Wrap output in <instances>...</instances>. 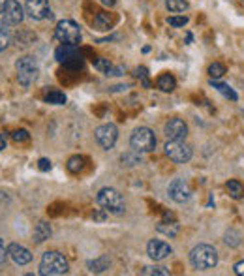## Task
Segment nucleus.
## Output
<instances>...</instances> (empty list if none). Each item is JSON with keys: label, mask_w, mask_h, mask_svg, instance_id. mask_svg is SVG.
<instances>
[{"label": "nucleus", "mask_w": 244, "mask_h": 276, "mask_svg": "<svg viewBox=\"0 0 244 276\" xmlns=\"http://www.w3.org/2000/svg\"><path fill=\"white\" fill-rule=\"evenodd\" d=\"M24 13H26L24 12V8L17 2V0H8L6 8H4L2 13H0V19L8 24V26H13V24L23 23Z\"/></svg>", "instance_id": "9b49d317"}, {"label": "nucleus", "mask_w": 244, "mask_h": 276, "mask_svg": "<svg viewBox=\"0 0 244 276\" xmlns=\"http://www.w3.org/2000/svg\"><path fill=\"white\" fill-rule=\"evenodd\" d=\"M98 205L109 212V214H115V216H122L124 211H126V203H124V197L119 190L115 188H102L96 195Z\"/></svg>", "instance_id": "f03ea898"}, {"label": "nucleus", "mask_w": 244, "mask_h": 276, "mask_svg": "<svg viewBox=\"0 0 244 276\" xmlns=\"http://www.w3.org/2000/svg\"><path fill=\"white\" fill-rule=\"evenodd\" d=\"M165 8L171 13H183L188 10V2L186 0H165Z\"/></svg>", "instance_id": "c756f323"}, {"label": "nucleus", "mask_w": 244, "mask_h": 276, "mask_svg": "<svg viewBox=\"0 0 244 276\" xmlns=\"http://www.w3.org/2000/svg\"><path fill=\"white\" fill-rule=\"evenodd\" d=\"M94 68L100 70L105 75H122L126 72L124 66H113V62H109V59H96L94 60Z\"/></svg>", "instance_id": "dca6fc26"}, {"label": "nucleus", "mask_w": 244, "mask_h": 276, "mask_svg": "<svg viewBox=\"0 0 244 276\" xmlns=\"http://www.w3.org/2000/svg\"><path fill=\"white\" fill-rule=\"evenodd\" d=\"M6 257H8V248L4 246V240L0 239V265L6 261Z\"/></svg>", "instance_id": "e433bc0d"}, {"label": "nucleus", "mask_w": 244, "mask_h": 276, "mask_svg": "<svg viewBox=\"0 0 244 276\" xmlns=\"http://www.w3.org/2000/svg\"><path fill=\"white\" fill-rule=\"evenodd\" d=\"M15 70H17V81L24 88L30 86L38 79V75H40V68H38L36 59L30 57V55H24L21 59H17Z\"/></svg>", "instance_id": "20e7f679"}, {"label": "nucleus", "mask_w": 244, "mask_h": 276, "mask_svg": "<svg viewBox=\"0 0 244 276\" xmlns=\"http://www.w3.org/2000/svg\"><path fill=\"white\" fill-rule=\"evenodd\" d=\"M38 40V36L34 34V32H28V30H21V32H17L15 34V45L17 47H30L34 42Z\"/></svg>", "instance_id": "5701e85b"}, {"label": "nucleus", "mask_w": 244, "mask_h": 276, "mask_svg": "<svg viewBox=\"0 0 244 276\" xmlns=\"http://www.w3.org/2000/svg\"><path fill=\"white\" fill-rule=\"evenodd\" d=\"M70 271V265H68V259L62 255L61 252H45L41 255V261H40V275L41 276H61V275H68Z\"/></svg>", "instance_id": "f257e3e1"}, {"label": "nucleus", "mask_w": 244, "mask_h": 276, "mask_svg": "<svg viewBox=\"0 0 244 276\" xmlns=\"http://www.w3.org/2000/svg\"><path fill=\"white\" fill-rule=\"evenodd\" d=\"M163 149H165V156L175 164H188L194 154L192 147H188L184 141H167Z\"/></svg>", "instance_id": "6e6552de"}, {"label": "nucleus", "mask_w": 244, "mask_h": 276, "mask_svg": "<svg viewBox=\"0 0 244 276\" xmlns=\"http://www.w3.org/2000/svg\"><path fill=\"white\" fill-rule=\"evenodd\" d=\"M135 77L141 81V85H143L145 88H150V81H148V70H146V68L139 66V68L135 70Z\"/></svg>", "instance_id": "473e14b6"}, {"label": "nucleus", "mask_w": 244, "mask_h": 276, "mask_svg": "<svg viewBox=\"0 0 244 276\" xmlns=\"http://www.w3.org/2000/svg\"><path fill=\"white\" fill-rule=\"evenodd\" d=\"M55 59L61 64H64L66 68H81L83 66V57L79 53V45H72V43H62L55 51Z\"/></svg>", "instance_id": "0eeeda50"}, {"label": "nucleus", "mask_w": 244, "mask_h": 276, "mask_svg": "<svg viewBox=\"0 0 244 276\" xmlns=\"http://www.w3.org/2000/svg\"><path fill=\"white\" fill-rule=\"evenodd\" d=\"M6 4H8V0H0V13H2V10L6 8Z\"/></svg>", "instance_id": "79ce46f5"}, {"label": "nucleus", "mask_w": 244, "mask_h": 276, "mask_svg": "<svg viewBox=\"0 0 244 276\" xmlns=\"http://www.w3.org/2000/svg\"><path fill=\"white\" fill-rule=\"evenodd\" d=\"M55 38L61 43H72V45H79L81 43V28L79 24L72 21V19H62L55 26Z\"/></svg>", "instance_id": "423d86ee"}, {"label": "nucleus", "mask_w": 244, "mask_h": 276, "mask_svg": "<svg viewBox=\"0 0 244 276\" xmlns=\"http://www.w3.org/2000/svg\"><path fill=\"white\" fill-rule=\"evenodd\" d=\"M113 24H115V17H113V13L109 12H98L96 17H94V28L100 30V32H107L113 28Z\"/></svg>", "instance_id": "a211bd4d"}, {"label": "nucleus", "mask_w": 244, "mask_h": 276, "mask_svg": "<svg viewBox=\"0 0 244 276\" xmlns=\"http://www.w3.org/2000/svg\"><path fill=\"white\" fill-rule=\"evenodd\" d=\"M225 75V66L222 64V62H212L210 66H208V77L210 79H220V77H224Z\"/></svg>", "instance_id": "7c9ffc66"}, {"label": "nucleus", "mask_w": 244, "mask_h": 276, "mask_svg": "<svg viewBox=\"0 0 244 276\" xmlns=\"http://www.w3.org/2000/svg\"><path fill=\"white\" fill-rule=\"evenodd\" d=\"M94 137H96L98 145L103 149V150H111L115 143H117V139H119V130H117V126L115 124H102V126H98L96 132H94Z\"/></svg>", "instance_id": "9d476101"}, {"label": "nucleus", "mask_w": 244, "mask_h": 276, "mask_svg": "<svg viewBox=\"0 0 244 276\" xmlns=\"http://www.w3.org/2000/svg\"><path fill=\"white\" fill-rule=\"evenodd\" d=\"M51 235H53L51 226H49L45 220H41V222H38L34 231H32V240H34L36 244H43L45 240L51 239Z\"/></svg>", "instance_id": "f3484780"}, {"label": "nucleus", "mask_w": 244, "mask_h": 276, "mask_svg": "<svg viewBox=\"0 0 244 276\" xmlns=\"http://www.w3.org/2000/svg\"><path fill=\"white\" fill-rule=\"evenodd\" d=\"M233 271H235V275L237 276H244V259L235 265V267H233Z\"/></svg>", "instance_id": "4c0bfd02"}, {"label": "nucleus", "mask_w": 244, "mask_h": 276, "mask_svg": "<svg viewBox=\"0 0 244 276\" xmlns=\"http://www.w3.org/2000/svg\"><path fill=\"white\" fill-rule=\"evenodd\" d=\"M210 85H212V86H214V88L218 90L220 94H224V96H225V98H229L231 102H237V100H239V96H237V92L233 90V88H231V86H229V85L218 83L216 79H210Z\"/></svg>", "instance_id": "393cba45"}, {"label": "nucleus", "mask_w": 244, "mask_h": 276, "mask_svg": "<svg viewBox=\"0 0 244 276\" xmlns=\"http://www.w3.org/2000/svg\"><path fill=\"white\" fill-rule=\"evenodd\" d=\"M102 211H103V209H102ZM102 211H96V212L92 214V218H94L96 222H103V220H105V214H103Z\"/></svg>", "instance_id": "58836bf2"}, {"label": "nucleus", "mask_w": 244, "mask_h": 276, "mask_svg": "<svg viewBox=\"0 0 244 276\" xmlns=\"http://www.w3.org/2000/svg\"><path fill=\"white\" fill-rule=\"evenodd\" d=\"M12 139L15 143H26V141H30V133L26 130H15V132H12Z\"/></svg>", "instance_id": "72a5a7b5"}, {"label": "nucleus", "mask_w": 244, "mask_h": 276, "mask_svg": "<svg viewBox=\"0 0 244 276\" xmlns=\"http://www.w3.org/2000/svg\"><path fill=\"white\" fill-rule=\"evenodd\" d=\"M12 43V34L8 30V24L0 19V53Z\"/></svg>", "instance_id": "c85d7f7f"}, {"label": "nucleus", "mask_w": 244, "mask_h": 276, "mask_svg": "<svg viewBox=\"0 0 244 276\" xmlns=\"http://www.w3.org/2000/svg\"><path fill=\"white\" fill-rule=\"evenodd\" d=\"M85 158L79 156V154H75V156H72L70 160H68V164H66V168H68V171L70 173H81L83 169H85Z\"/></svg>", "instance_id": "bb28decb"}, {"label": "nucleus", "mask_w": 244, "mask_h": 276, "mask_svg": "<svg viewBox=\"0 0 244 276\" xmlns=\"http://www.w3.org/2000/svg\"><path fill=\"white\" fill-rule=\"evenodd\" d=\"M43 100L47 104H53V106H64L66 104V94L61 92V90H57V88H51V90H45Z\"/></svg>", "instance_id": "b1692460"}, {"label": "nucleus", "mask_w": 244, "mask_h": 276, "mask_svg": "<svg viewBox=\"0 0 244 276\" xmlns=\"http://www.w3.org/2000/svg\"><path fill=\"white\" fill-rule=\"evenodd\" d=\"M224 242H225L227 246H231V248L241 246V233L235 231V229H229V231L225 233V237H224Z\"/></svg>", "instance_id": "2f4dec72"}, {"label": "nucleus", "mask_w": 244, "mask_h": 276, "mask_svg": "<svg viewBox=\"0 0 244 276\" xmlns=\"http://www.w3.org/2000/svg\"><path fill=\"white\" fill-rule=\"evenodd\" d=\"M146 254L152 261H163L165 257H169L173 254V248H171L167 242L158 239H152L148 244H146Z\"/></svg>", "instance_id": "4468645a"}, {"label": "nucleus", "mask_w": 244, "mask_h": 276, "mask_svg": "<svg viewBox=\"0 0 244 276\" xmlns=\"http://www.w3.org/2000/svg\"><path fill=\"white\" fill-rule=\"evenodd\" d=\"M167 141H184L188 135V124L183 119H169L163 126Z\"/></svg>", "instance_id": "f8f14e48"}, {"label": "nucleus", "mask_w": 244, "mask_h": 276, "mask_svg": "<svg viewBox=\"0 0 244 276\" xmlns=\"http://www.w3.org/2000/svg\"><path fill=\"white\" fill-rule=\"evenodd\" d=\"M100 2H102V4H103V6H107V8H115V6H117V2H119V0H100Z\"/></svg>", "instance_id": "ea45409f"}, {"label": "nucleus", "mask_w": 244, "mask_h": 276, "mask_svg": "<svg viewBox=\"0 0 244 276\" xmlns=\"http://www.w3.org/2000/svg\"><path fill=\"white\" fill-rule=\"evenodd\" d=\"M130 147H132L134 150H137V152H141V154L152 152V150L156 149V135H154V132H152L150 128L139 126V128H135L134 133L130 135Z\"/></svg>", "instance_id": "39448f33"}, {"label": "nucleus", "mask_w": 244, "mask_h": 276, "mask_svg": "<svg viewBox=\"0 0 244 276\" xmlns=\"http://www.w3.org/2000/svg\"><path fill=\"white\" fill-rule=\"evenodd\" d=\"M8 257H10L15 265L23 267V265H28L32 261V252H30L26 246H23V244L12 242V244L8 246Z\"/></svg>", "instance_id": "2eb2a0df"}, {"label": "nucleus", "mask_w": 244, "mask_h": 276, "mask_svg": "<svg viewBox=\"0 0 244 276\" xmlns=\"http://www.w3.org/2000/svg\"><path fill=\"white\" fill-rule=\"evenodd\" d=\"M167 193H169V197L175 203H186L192 197V190H190L188 182L184 179L173 180L169 184V188H167Z\"/></svg>", "instance_id": "ddd939ff"}, {"label": "nucleus", "mask_w": 244, "mask_h": 276, "mask_svg": "<svg viewBox=\"0 0 244 276\" xmlns=\"http://www.w3.org/2000/svg\"><path fill=\"white\" fill-rule=\"evenodd\" d=\"M225 188H227V192H229V195H231L233 199H243L244 197V186L239 180H229L225 184Z\"/></svg>", "instance_id": "cd10ccee"}, {"label": "nucleus", "mask_w": 244, "mask_h": 276, "mask_svg": "<svg viewBox=\"0 0 244 276\" xmlns=\"http://www.w3.org/2000/svg\"><path fill=\"white\" fill-rule=\"evenodd\" d=\"M121 164L124 168H135V166H139V164H143V158H141V152H137V150H128V152H124L121 156Z\"/></svg>", "instance_id": "aec40b11"}, {"label": "nucleus", "mask_w": 244, "mask_h": 276, "mask_svg": "<svg viewBox=\"0 0 244 276\" xmlns=\"http://www.w3.org/2000/svg\"><path fill=\"white\" fill-rule=\"evenodd\" d=\"M141 275L143 276H169L171 271L167 267H162V265H150V267H143Z\"/></svg>", "instance_id": "a878e982"}, {"label": "nucleus", "mask_w": 244, "mask_h": 276, "mask_svg": "<svg viewBox=\"0 0 244 276\" xmlns=\"http://www.w3.org/2000/svg\"><path fill=\"white\" fill-rule=\"evenodd\" d=\"M167 23L175 28H181V26H186L188 24V17H169Z\"/></svg>", "instance_id": "f704fd0d"}, {"label": "nucleus", "mask_w": 244, "mask_h": 276, "mask_svg": "<svg viewBox=\"0 0 244 276\" xmlns=\"http://www.w3.org/2000/svg\"><path fill=\"white\" fill-rule=\"evenodd\" d=\"M4 149H6V135L0 133V150H4Z\"/></svg>", "instance_id": "a19ab883"}, {"label": "nucleus", "mask_w": 244, "mask_h": 276, "mask_svg": "<svg viewBox=\"0 0 244 276\" xmlns=\"http://www.w3.org/2000/svg\"><path fill=\"white\" fill-rule=\"evenodd\" d=\"M109 267H111L109 255H100V257H96V259H90V261L86 263L88 273H94V275H100V273H105V271H109Z\"/></svg>", "instance_id": "6ab92c4d"}, {"label": "nucleus", "mask_w": 244, "mask_h": 276, "mask_svg": "<svg viewBox=\"0 0 244 276\" xmlns=\"http://www.w3.org/2000/svg\"><path fill=\"white\" fill-rule=\"evenodd\" d=\"M190 261L197 271H210L218 265V252L210 244H197L190 252Z\"/></svg>", "instance_id": "7ed1b4c3"}, {"label": "nucleus", "mask_w": 244, "mask_h": 276, "mask_svg": "<svg viewBox=\"0 0 244 276\" xmlns=\"http://www.w3.org/2000/svg\"><path fill=\"white\" fill-rule=\"evenodd\" d=\"M24 12L34 21L53 19V12L49 6V0H24Z\"/></svg>", "instance_id": "1a4fd4ad"}, {"label": "nucleus", "mask_w": 244, "mask_h": 276, "mask_svg": "<svg viewBox=\"0 0 244 276\" xmlns=\"http://www.w3.org/2000/svg\"><path fill=\"white\" fill-rule=\"evenodd\" d=\"M156 229H158V233H162V235H165V237L173 239V237H177V235H179L181 226L173 220V222H160L158 226H156Z\"/></svg>", "instance_id": "4be33fe9"}, {"label": "nucleus", "mask_w": 244, "mask_h": 276, "mask_svg": "<svg viewBox=\"0 0 244 276\" xmlns=\"http://www.w3.org/2000/svg\"><path fill=\"white\" fill-rule=\"evenodd\" d=\"M156 86H158L162 92H173V90L177 88V79H175L171 73H163V75L158 77Z\"/></svg>", "instance_id": "412c9836"}, {"label": "nucleus", "mask_w": 244, "mask_h": 276, "mask_svg": "<svg viewBox=\"0 0 244 276\" xmlns=\"http://www.w3.org/2000/svg\"><path fill=\"white\" fill-rule=\"evenodd\" d=\"M38 168H40V171H49V169H51V162H49L47 158H40Z\"/></svg>", "instance_id": "c9c22d12"}]
</instances>
